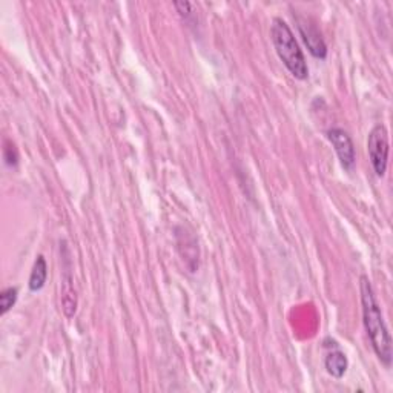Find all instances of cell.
Listing matches in <instances>:
<instances>
[{
  "mask_svg": "<svg viewBox=\"0 0 393 393\" xmlns=\"http://www.w3.org/2000/svg\"><path fill=\"white\" fill-rule=\"evenodd\" d=\"M270 37L277 55L280 57V60L288 68V71L298 80H306L309 77L306 59H304L303 51L298 47L292 29L289 28V25L283 18L275 17L272 21Z\"/></svg>",
  "mask_w": 393,
  "mask_h": 393,
  "instance_id": "7a4b0ae2",
  "label": "cell"
},
{
  "mask_svg": "<svg viewBox=\"0 0 393 393\" xmlns=\"http://www.w3.org/2000/svg\"><path fill=\"white\" fill-rule=\"evenodd\" d=\"M17 295H18L17 288H8L0 294V307H2L0 309V312H2V315L8 314V310L14 306L17 301Z\"/></svg>",
  "mask_w": 393,
  "mask_h": 393,
  "instance_id": "9c48e42d",
  "label": "cell"
},
{
  "mask_svg": "<svg viewBox=\"0 0 393 393\" xmlns=\"http://www.w3.org/2000/svg\"><path fill=\"white\" fill-rule=\"evenodd\" d=\"M359 290H361V304H363V322L366 332L369 335L373 351H375L379 361L385 366L390 367L392 364V338L385 326L381 309L375 298V292L366 275L361 277L359 280Z\"/></svg>",
  "mask_w": 393,
  "mask_h": 393,
  "instance_id": "6da1fadb",
  "label": "cell"
},
{
  "mask_svg": "<svg viewBox=\"0 0 393 393\" xmlns=\"http://www.w3.org/2000/svg\"><path fill=\"white\" fill-rule=\"evenodd\" d=\"M300 33L303 36L304 43H306L310 51V54L316 57V59H326L327 47L325 40H322L321 34L318 33V29L309 22H300Z\"/></svg>",
  "mask_w": 393,
  "mask_h": 393,
  "instance_id": "5b68a950",
  "label": "cell"
},
{
  "mask_svg": "<svg viewBox=\"0 0 393 393\" xmlns=\"http://www.w3.org/2000/svg\"><path fill=\"white\" fill-rule=\"evenodd\" d=\"M65 266H68V263ZM65 270V275L62 277V304L63 312H65L68 318H71L75 314V309H77V298H75V290L73 286L71 270L68 268Z\"/></svg>",
  "mask_w": 393,
  "mask_h": 393,
  "instance_id": "8992f818",
  "label": "cell"
},
{
  "mask_svg": "<svg viewBox=\"0 0 393 393\" xmlns=\"http://www.w3.org/2000/svg\"><path fill=\"white\" fill-rule=\"evenodd\" d=\"M47 275H48L47 262H45V258H43V255H39L33 266V270H31L29 290L37 292V290H40L43 286H45Z\"/></svg>",
  "mask_w": 393,
  "mask_h": 393,
  "instance_id": "ba28073f",
  "label": "cell"
},
{
  "mask_svg": "<svg viewBox=\"0 0 393 393\" xmlns=\"http://www.w3.org/2000/svg\"><path fill=\"white\" fill-rule=\"evenodd\" d=\"M367 152H369V158L375 174L378 177H384L389 160V132L384 125H377L369 132Z\"/></svg>",
  "mask_w": 393,
  "mask_h": 393,
  "instance_id": "3957f363",
  "label": "cell"
},
{
  "mask_svg": "<svg viewBox=\"0 0 393 393\" xmlns=\"http://www.w3.org/2000/svg\"><path fill=\"white\" fill-rule=\"evenodd\" d=\"M175 8L179 10V12H180V16H188L189 12H191V8H192V5L189 3V2H177L175 3Z\"/></svg>",
  "mask_w": 393,
  "mask_h": 393,
  "instance_id": "30bf717a",
  "label": "cell"
},
{
  "mask_svg": "<svg viewBox=\"0 0 393 393\" xmlns=\"http://www.w3.org/2000/svg\"><path fill=\"white\" fill-rule=\"evenodd\" d=\"M327 138L335 148L341 164L346 170H352L355 166V147L351 136L340 128L327 131Z\"/></svg>",
  "mask_w": 393,
  "mask_h": 393,
  "instance_id": "277c9868",
  "label": "cell"
},
{
  "mask_svg": "<svg viewBox=\"0 0 393 393\" xmlns=\"http://www.w3.org/2000/svg\"><path fill=\"white\" fill-rule=\"evenodd\" d=\"M325 366H326L327 372L331 373L333 378H343L347 370L348 361H347L346 355L337 348V351H332L327 353V357L325 359Z\"/></svg>",
  "mask_w": 393,
  "mask_h": 393,
  "instance_id": "52a82bcc",
  "label": "cell"
}]
</instances>
